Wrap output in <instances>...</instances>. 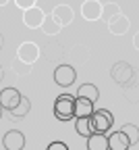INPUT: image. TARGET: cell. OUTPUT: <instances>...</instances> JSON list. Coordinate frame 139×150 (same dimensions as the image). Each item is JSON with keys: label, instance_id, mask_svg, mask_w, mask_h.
<instances>
[{"label": "cell", "instance_id": "1", "mask_svg": "<svg viewBox=\"0 0 139 150\" xmlns=\"http://www.w3.org/2000/svg\"><path fill=\"white\" fill-rule=\"evenodd\" d=\"M75 100L77 96L71 94H60L54 100V117L60 121H75Z\"/></svg>", "mask_w": 139, "mask_h": 150}, {"label": "cell", "instance_id": "2", "mask_svg": "<svg viewBox=\"0 0 139 150\" xmlns=\"http://www.w3.org/2000/svg\"><path fill=\"white\" fill-rule=\"evenodd\" d=\"M89 119H91V127H93L95 134H106V131H110L112 125H114L112 112L106 110V108H95L93 115H91Z\"/></svg>", "mask_w": 139, "mask_h": 150}, {"label": "cell", "instance_id": "3", "mask_svg": "<svg viewBox=\"0 0 139 150\" xmlns=\"http://www.w3.org/2000/svg\"><path fill=\"white\" fill-rule=\"evenodd\" d=\"M21 98H23V94L19 92L17 88H4V90H0V106H2L4 110H8V112L19 106Z\"/></svg>", "mask_w": 139, "mask_h": 150}, {"label": "cell", "instance_id": "4", "mask_svg": "<svg viewBox=\"0 0 139 150\" xmlns=\"http://www.w3.org/2000/svg\"><path fill=\"white\" fill-rule=\"evenodd\" d=\"M2 146L6 150H25V134L19 129H11L2 138Z\"/></svg>", "mask_w": 139, "mask_h": 150}, {"label": "cell", "instance_id": "5", "mask_svg": "<svg viewBox=\"0 0 139 150\" xmlns=\"http://www.w3.org/2000/svg\"><path fill=\"white\" fill-rule=\"evenodd\" d=\"M75 79H77V71H75L71 65H60V67H56V71H54V81H56L58 86L69 88V86H73Z\"/></svg>", "mask_w": 139, "mask_h": 150}, {"label": "cell", "instance_id": "6", "mask_svg": "<svg viewBox=\"0 0 139 150\" xmlns=\"http://www.w3.org/2000/svg\"><path fill=\"white\" fill-rule=\"evenodd\" d=\"M129 148H131V142L121 129L112 131L108 136V150H129Z\"/></svg>", "mask_w": 139, "mask_h": 150}, {"label": "cell", "instance_id": "7", "mask_svg": "<svg viewBox=\"0 0 139 150\" xmlns=\"http://www.w3.org/2000/svg\"><path fill=\"white\" fill-rule=\"evenodd\" d=\"M93 102L85 100V98H77L75 100V119H83V117H91L93 115Z\"/></svg>", "mask_w": 139, "mask_h": 150}, {"label": "cell", "instance_id": "8", "mask_svg": "<svg viewBox=\"0 0 139 150\" xmlns=\"http://www.w3.org/2000/svg\"><path fill=\"white\" fill-rule=\"evenodd\" d=\"M77 98H85V100L95 104V100L100 98V92H98V88L93 83H83L81 88L77 90Z\"/></svg>", "mask_w": 139, "mask_h": 150}, {"label": "cell", "instance_id": "9", "mask_svg": "<svg viewBox=\"0 0 139 150\" xmlns=\"http://www.w3.org/2000/svg\"><path fill=\"white\" fill-rule=\"evenodd\" d=\"M75 131L81 138H89V136H93L95 131H93V127H91V119L89 117H83V119H75Z\"/></svg>", "mask_w": 139, "mask_h": 150}, {"label": "cell", "instance_id": "10", "mask_svg": "<svg viewBox=\"0 0 139 150\" xmlns=\"http://www.w3.org/2000/svg\"><path fill=\"white\" fill-rule=\"evenodd\" d=\"M87 150H108V136L93 134L87 138Z\"/></svg>", "mask_w": 139, "mask_h": 150}, {"label": "cell", "instance_id": "11", "mask_svg": "<svg viewBox=\"0 0 139 150\" xmlns=\"http://www.w3.org/2000/svg\"><path fill=\"white\" fill-rule=\"evenodd\" d=\"M29 110H31V102H29V98H27V96H23V98H21V102H19V106H17L15 110H11V115H13L15 119H23Z\"/></svg>", "mask_w": 139, "mask_h": 150}, {"label": "cell", "instance_id": "12", "mask_svg": "<svg viewBox=\"0 0 139 150\" xmlns=\"http://www.w3.org/2000/svg\"><path fill=\"white\" fill-rule=\"evenodd\" d=\"M121 131H123V134L129 138L131 146L139 142V127H137V125H133V123H127V125H123V129H121Z\"/></svg>", "mask_w": 139, "mask_h": 150}, {"label": "cell", "instance_id": "13", "mask_svg": "<svg viewBox=\"0 0 139 150\" xmlns=\"http://www.w3.org/2000/svg\"><path fill=\"white\" fill-rule=\"evenodd\" d=\"M46 150H69V146H67L65 142H58V140H56V142L48 144V148H46Z\"/></svg>", "mask_w": 139, "mask_h": 150}, {"label": "cell", "instance_id": "14", "mask_svg": "<svg viewBox=\"0 0 139 150\" xmlns=\"http://www.w3.org/2000/svg\"><path fill=\"white\" fill-rule=\"evenodd\" d=\"M2 110H4V108H2V106H0V117H2Z\"/></svg>", "mask_w": 139, "mask_h": 150}]
</instances>
